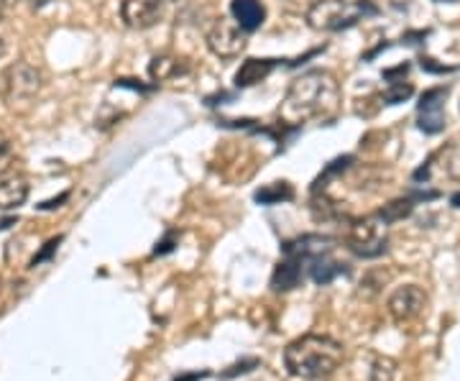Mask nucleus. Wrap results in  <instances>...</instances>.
<instances>
[{
    "label": "nucleus",
    "instance_id": "f257e3e1",
    "mask_svg": "<svg viewBox=\"0 0 460 381\" xmlns=\"http://www.w3.org/2000/svg\"><path fill=\"white\" fill-rule=\"evenodd\" d=\"M341 105V84L325 69H310L289 84L279 118L284 123H307L330 118Z\"/></svg>",
    "mask_w": 460,
    "mask_h": 381
},
{
    "label": "nucleus",
    "instance_id": "f03ea898",
    "mask_svg": "<svg viewBox=\"0 0 460 381\" xmlns=\"http://www.w3.org/2000/svg\"><path fill=\"white\" fill-rule=\"evenodd\" d=\"M343 343L330 335H317V332L296 338L284 350V366L296 379H328L343 366Z\"/></svg>",
    "mask_w": 460,
    "mask_h": 381
},
{
    "label": "nucleus",
    "instance_id": "7ed1b4c3",
    "mask_svg": "<svg viewBox=\"0 0 460 381\" xmlns=\"http://www.w3.org/2000/svg\"><path fill=\"white\" fill-rule=\"evenodd\" d=\"M376 13L378 8L371 0H314L307 11V23L314 31H343Z\"/></svg>",
    "mask_w": 460,
    "mask_h": 381
},
{
    "label": "nucleus",
    "instance_id": "20e7f679",
    "mask_svg": "<svg viewBox=\"0 0 460 381\" xmlns=\"http://www.w3.org/2000/svg\"><path fill=\"white\" fill-rule=\"evenodd\" d=\"M348 249L361 259H376L389 246V223L384 217L368 216L358 217L348 228Z\"/></svg>",
    "mask_w": 460,
    "mask_h": 381
},
{
    "label": "nucleus",
    "instance_id": "39448f33",
    "mask_svg": "<svg viewBox=\"0 0 460 381\" xmlns=\"http://www.w3.org/2000/svg\"><path fill=\"white\" fill-rule=\"evenodd\" d=\"M246 33L248 31H243L233 21V16L217 18L213 26H210V31H208V47L220 59H235V57H241V51L246 49Z\"/></svg>",
    "mask_w": 460,
    "mask_h": 381
},
{
    "label": "nucleus",
    "instance_id": "423d86ee",
    "mask_svg": "<svg viewBox=\"0 0 460 381\" xmlns=\"http://www.w3.org/2000/svg\"><path fill=\"white\" fill-rule=\"evenodd\" d=\"M3 90L8 100H31L41 90V72L26 62H16L3 72Z\"/></svg>",
    "mask_w": 460,
    "mask_h": 381
},
{
    "label": "nucleus",
    "instance_id": "0eeeda50",
    "mask_svg": "<svg viewBox=\"0 0 460 381\" xmlns=\"http://www.w3.org/2000/svg\"><path fill=\"white\" fill-rule=\"evenodd\" d=\"M425 307H428V295L417 284L399 287L394 295L389 297V302H386V310H389V315L394 317L396 323H410L414 317L422 315Z\"/></svg>",
    "mask_w": 460,
    "mask_h": 381
},
{
    "label": "nucleus",
    "instance_id": "6e6552de",
    "mask_svg": "<svg viewBox=\"0 0 460 381\" xmlns=\"http://www.w3.org/2000/svg\"><path fill=\"white\" fill-rule=\"evenodd\" d=\"M432 172H438L440 177L450 180V182L460 184V136L458 138H453L450 144H445L438 154H432L428 166H422V169L414 174V180H422V177L429 180Z\"/></svg>",
    "mask_w": 460,
    "mask_h": 381
},
{
    "label": "nucleus",
    "instance_id": "1a4fd4ad",
    "mask_svg": "<svg viewBox=\"0 0 460 381\" xmlns=\"http://www.w3.org/2000/svg\"><path fill=\"white\" fill-rule=\"evenodd\" d=\"M120 16L128 29H151L164 16V0H123Z\"/></svg>",
    "mask_w": 460,
    "mask_h": 381
},
{
    "label": "nucleus",
    "instance_id": "9d476101",
    "mask_svg": "<svg viewBox=\"0 0 460 381\" xmlns=\"http://www.w3.org/2000/svg\"><path fill=\"white\" fill-rule=\"evenodd\" d=\"M445 98L447 87H435L420 100V128L425 133H440L445 128Z\"/></svg>",
    "mask_w": 460,
    "mask_h": 381
},
{
    "label": "nucleus",
    "instance_id": "9b49d317",
    "mask_svg": "<svg viewBox=\"0 0 460 381\" xmlns=\"http://www.w3.org/2000/svg\"><path fill=\"white\" fill-rule=\"evenodd\" d=\"M335 246V241L328 235H302L296 241L284 244V256H295L302 261H314L320 256H328Z\"/></svg>",
    "mask_w": 460,
    "mask_h": 381
},
{
    "label": "nucleus",
    "instance_id": "f8f14e48",
    "mask_svg": "<svg viewBox=\"0 0 460 381\" xmlns=\"http://www.w3.org/2000/svg\"><path fill=\"white\" fill-rule=\"evenodd\" d=\"M230 16L243 29V31H256L261 29L266 8L261 0H230Z\"/></svg>",
    "mask_w": 460,
    "mask_h": 381
},
{
    "label": "nucleus",
    "instance_id": "ddd939ff",
    "mask_svg": "<svg viewBox=\"0 0 460 381\" xmlns=\"http://www.w3.org/2000/svg\"><path fill=\"white\" fill-rule=\"evenodd\" d=\"M302 266H305L302 259L284 256L279 261V266L274 269V277H271L274 292H289V289H295L296 284L302 282Z\"/></svg>",
    "mask_w": 460,
    "mask_h": 381
},
{
    "label": "nucleus",
    "instance_id": "4468645a",
    "mask_svg": "<svg viewBox=\"0 0 460 381\" xmlns=\"http://www.w3.org/2000/svg\"><path fill=\"white\" fill-rule=\"evenodd\" d=\"M190 66L181 57H174V54H162V57H154L151 65H148V75L154 83H166V80H174L184 75Z\"/></svg>",
    "mask_w": 460,
    "mask_h": 381
},
{
    "label": "nucleus",
    "instance_id": "2eb2a0df",
    "mask_svg": "<svg viewBox=\"0 0 460 381\" xmlns=\"http://www.w3.org/2000/svg\"><path fill=\"white\" fill-rule=\"evenodd\" d=\"M29 198V182L23 177L0 180V210H16Z\"/></svg>",
    "mask_w": 460,
    "mask_h": 381
},
{
    "label": "nucleus",
    "instance_id": "dca6fc26",
    "mask_svg": "<svg viewBox=\"0 0 460 381\" xmlns=\"http://www.w3.org/2000/svg\"><path fill=\"white\" fill-rule=\"evenodd\" d=\"M274 59H246L241 69L235 72V84L238 87H251V84L261 83L269 77V72L274 69Z\"/></svg>",
    "mask_w": 460,
    "mask_h": 381
},
{
    "label": "nucleus",
    "instance_id": "f3484780",
    "mask_svg": "<svg viewBox=\"0 0 460 381\" xmlns=\"http://www.w3.org/2000/svg\"><path fill=\"white\" fill-rule=\"evenodd\" d=\"M310 277L314 279V284H330L335 277H341V274H345L348 269H345V264H341V261H332L328 256H320V259H314V261H310Z\"/></svg>",
    "mask_w": 460,
    "mask_h": 381
},
{
    "label": "nucleus",
    "instance_id": "a211bd4d",
    "mask_svg": "<svg viewBox=\"0 0 460 381\" xmlns=\"http://www.w3.org/2000/svg\"><path fill=\"white\" fill-rule=\"evenodd\" d=\"M292 198H295V190L287 182H274L256 192V199H259L261 205H279V202H287V199Z\"/></svg>",
    "mask_w": 460,
    "mask_h": 381
},
{
    "label": "nucleus",
    "instance_id": "6ab92c4d",
    "mask_svg": "<svg viewBox=\"0 0 460 381\" xmlns=\"http://www.w3.org/2000/svg\"><path fill=\"white\" fill-rule=\"evenodd\" d=\"M411 208H414V199L402 198V199H394V202H389V205H384V210H378V216L384 217L386 223H396V220H402V217L410 216Z\"/></svg>",
    "mask_w": 460,
    "mask_h": 381
},
{
    "label": "nucleus",
    "instance_id": "aec40b11",
    "mask_svg": "<svg viewBox=\"0 0 460 381\" xmlns=\"http://www.w3.org/2000/svg\"><path fill=\"white\" fill-rule=\"evenodd\" d=\"M13 164V144L8 138V133L0 131V177Z\"/></svg>",
    "mask_w": 460,
    "mask_h": 381
},
{
    "label": "nucleus",
    "instance_id": "412c9836",
    "mask_svg": "<svg viewBox=\"0 0 460 381\" xmlns=\"http://www.w3.org/2000/svg\"><path fill=\"white\" fill-rule=\"evenodd\" d=\"M411 93H414V90H411L410 83H407V84H404V83H392L389 93L384 95V102H386V105H396V102H402V100L410 98Z\"/></svg>",
    "mask_w": 460,
    "mask_h": 381
},
{
    "label": "nucleus",
    "instance_id": "4be33fe9",
    "mask_svg": "<svg viewBox=\"0 0 460 381\" xmlns=\"http://www.w3.org/2000/svg\"><path fill=\"white\" fill-rule=\"evenodd\" d=\"M59 241H62V238H54V241H49V244H47V249L41 251V253H39V256H36V259H33L31 266L41 264V261H44V259H47V256H49L51 251H54V249H57V246H59Z\"/></svg>",
    "mask_w": 460,
    "mask_h": 381
},
{
    "label": "nucleus",
    "instance_id": "5701e85b",
    "mask_svg": "<svg viewBox=\"0 0 460 381\" xmlns=\"http://www.w3.org/2000/svg\"><path fill=\"white\" fill-rule=\"evenodd\" d=\"M29 3H31L33 8H44V5H49L51 0H29Z\"/></svg>",
    "mask_w": 460,
    "mask_h": 381
},
{
    "label": "nucleus",
    "instance_id": "b1692460",
    "mask_svg": "<svg viewBox=\"0 0 460 381\" xmlns=\"http://www.w3.org/2000/svg\"><path fill=\"white\" fill-rule=\"evenodd\" d=\"M450 205H453V208H460V192H456V195L450 198Z\"/></svg>",
    "mask_w": 460,
    "mask_h": 381
},
{
    "label": "nucleus",
    "instance_id": "393cba45",
    "mask_svg": "<svg viewBox=\"0 0 460 381\" xmlns=\"http://www.w3.org/2000/svg\"><path fill=\"white\" fill-rule=\"evenodd\" d=\"M3 54H5V41L0 39V59H3Z\"/></svg>",
    "mask_w": 460,
    "mask_h": 381
},
{
    "label": "nucleus",
    "instance_id": "a878e982",
    "mask_svg": "<svg viewBox=\"0 0 460 381\" xmlns=\"http://www.w3.org/2000/svg\"><path fill=\"white\" fill-rule=\"evenodd\" d=\"M435 3H460V0H435Z\"/></svg>",
    "mask_w": 460,
    "mask_h": 381
},
{
    "label": "nucleus",
    "instance_id": "bb28decb",
    "mask_svg": "<svg viewBox=\"0 0 460 381\" xmlns=\"http://www.w3.org/2000/svg\"><path fill=\"white\" fill-rule=\"evenodd\" d=\"M5 3H8V0H0V5H5Z\"/></svg>",
    "mask_w": 460,
    "mask_h": 381
},
{
    "label": "nucleus",
    "instance_id": "cd10ccee",
    "mask_svg": "<svg viewBox=\"0 0 460 381\" xmlns=\"http://www.w3.org/2000/svg\"><path fill=\"white\" fill-rule=\"evenodd\" d=\"M0 18H3V5H0Z\"/></svg>",
    "mask_w": 460,
    "mask_h": 381
},
{
    "label": "nucleus",
    "instance_id": "c85d7f7f",
    "mask_svg": "<svg viewBox=\"0 0 460 381\" xmlns=\"http://www.w3.org/2000/svg\"><path fill=\"white\" fill-rule=\"evenodd\" d=\"M164 3H166V0H164Z\"/></svg>",
    "mask_w": 460,
    "mask_h": 381
}]
</instances>
